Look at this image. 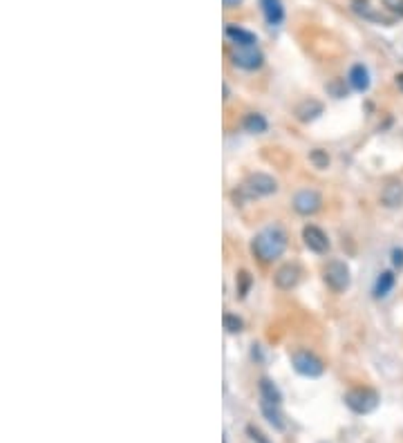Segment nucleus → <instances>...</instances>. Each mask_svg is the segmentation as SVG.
<instances>
[{
    "mask_svg": "<svg viewBox=\"0 0 403 443\" xmlns=\"http://www.w3.org/2000/svg\"><path fill=\"white\" fill-rule=\"evenodd\" d=\"M231 61L233 66L247 72H256L264 66V54L258 45H247V47H233L231 50Z\"/></svg>",
    "mask_w": 403,
    "mask_h": 443,
    "instance_id": "obj_6",
    "label": "nucleus"
},
{
    "mask_svg": "<svg viewBox=\"0 0 403 443\" xmlns=\"http://www.w3.org/2000/svg\"><path fill=\"white\" fill-rule=\"evenodd\" d=\"M287 244H289L287 231H284L282 226L273 224V226H267V229H262L260 233L253 235L251 251H253V255H256L260 262L269 264V262H275L278 257L284 255V251H287Z\"/></svg>",
    "mask_w": 403,
    "mask_h": 443,
    "instance_id": "obj_1",
    "label": "nucleus"
},
{
    "mask_svg": "<svg viewBox=\"0 0 403 443\" xmlns=\"http://www.w3.org/2000/svg\"><path fill=\"white\" fill-rule=\"evenodd\" d=\"M222 3H225V7H227V9H236L238 5L245 3V0H222Z\"/></svg>",
    "mask_w": 403,
    "mask_h": 443,
    "instance_id": "obj_24",
    "label": "nucleus"
},
{
    "mask_svg": "<svg viewBox=\"0 0 403 443\" xmlns=\"http://www.w3.org/2000/svg\"><path fill=\"white\" fill-rule=\"evenodd\" d=\"M260 412H262V416H264V419H267V423H269L273 430L282 432L284 428H287V423H284V414H282L280 405H275V403H267V401H260Z\"/></svg>",
    "mask_w": 403,
    "mask_h": 443,
    "instance_id": "obj_15",
    "label": "nucleus"
},
{
    "mask_svg": "<svg viewBox=\"0 0 403 443\" xmlns=\"http://www.w3.org/2000/svg\"><path fill=\"white\" fill-rule=\"evenodd\" d=\"M347 83L352 85L354 92H367L370 83H372V79H370V70L363 66V63H356V66H352V70H349V74H347Z\"/></svg>",
    "mask_w": 403,
    "mask_h": 443,
    "instance_id": "obj_12",
    "label": "nucleus"
},
{
    "mask_svg": "<svg viewBox=\"0 0 403 443\" xmlns=\"http://www.w3.org/2000/svg\"><path fill=\"white\" fill-rule=\"evenodd\" d=\"M303 242L305 246L310 248L312 253H318V255H323L330 251V237H327V233L323 229H318V226L314 224H307L305 229H303Z\"/></svg>",
    "mask_w": 403,
    "mask_h": 443,
    "instance_id": "obj_8",
    "label": "nucleus"
},
{
    "mask_svg": "<svg viewBox=\"0 0 403 443\" xmlns=\"http://www.w3.org/2000/svg\"><path fill=\"white\" fill-rule=\"evenodd\" d=\"M291 207L298 215L310 218V215H316L318 211L323 209V197H321V193L314 190V188H303V190H298L294 195Z\"/></svg>",
    "mask_w": 403,
    "mask_h": 443,
    "instance_id": "obj_7",
    "label": "nucleus"
},
{
    "mask_svg": "<svg viewBox=\"0 0 403 443\" xmlns=\"http://www.w3.org/2000/svg\"><path fill=\"white\" fill-rule=\"evenodd\" d=\"M291 365H294V370L298 372L301 376H305V378H318V376H323V372H325L323 361L318 359L316 354L307 352V350L294 352L291 354Z\"/></svg>",
    "mask_w": 403,
    "mask_h": 443,
    "instance_id": "obj_5",
    "label": "nucleus"
},
{
    "mask_svg": "<svg viewBox=\"0 0 403 443\" xmlns=\"http://www.w3.org/2000/svg\"><path fill=\"white\" fill-rule=\"evenodd\" d=\"M381 204H383L386 209L403 207V183L399 179H392L383 186V190H381Z\"/></svg>",
    "mask_w": 403,
    "mask_h": 443,
    "instance_id": "obj_10",
    "label": "nucleus"
},
{
    "mask_svg": "<svg viewBox=\"0 0 403 443\" xmlns=\"http://www.w3.org/2000/svg\"><path fill=\"white\" fill-rule=\"evenodd\" d=\"M343 401L354 414H370L379 407L381 396L377 390H370V387H354V390L345 394Z\"/></svg>",
    "mask_w": 403,
    "mask_h": 443,
    "instance_id": "obj_3",
    "label": "nucleus"
},
{
    "mask_svg": "<svg viewBox=\"0 0 403 443\" xmlns=\"http://www.w3.org/2000/svg\"><path fill=\"white\" fill-rule=\"evenodd\" d=\"M397 88L403 92V74H397Z\"/></svg>",
    "mask_w": 403,
    "mask_h": 443,
    "instance_id": "obj_25",
    "label": "nucleus"
},
{
    "mask_svg": "<svg viewBox=\"0 0 403 443\" xmlns=\"http://www.w3.org/2000/svg\"><path fill=\"white\" fill-rule=\"evenodd\" d=\"M273 193H278V181H275L271 175H267V172H253V175H249L238 186V190L233 193V200L238 204H245L251 200L269 197Z\"/></svg>",
    "mask_w": 403,
    "mask_h": 443,
    "instance_id": "obj_2",
    "label": "nucleus"
},
{
    "mask_svg": "<svg viewBox=\"0 0 403 443\" xmlns=\"http://www.w3.org/2000/svg\"><path fill=\"white\" fill-rule=\"evenodd\" d=\"M323 280H325V285L334 291V294H343V291H347L349 285H352L349 266L345 262H341V260L327 262V266L323 269Z\"/></svg>",
    "mask_w": 403,
    "mask_h": 443,
    "instance_id": "obj_4",
    "label": "nucleus"
},
{
    "mask_svg": "<svg viewBox=\"0 0 403 443\" xmlns=\"http://www.w3.org/2000/svg\"><path fill=\"white\" fill-rule=\"evenodd\" d=\"M260 7H262L264 20H267L271 27L282 25V20H284V5H282V0H260Z\"/></svg>",
    "mask_w": 403,
    "mask_h": 443,
    "instance_id": "obj_13",
    "label": "nucleus"
},
{
    "mask_svg": "<svg viewBox=\"0 0 403 443\" xmlns=\"http://www.w3.org/2000/svg\"><path fill=\"white\" fill-rule=\"evenodd\" d=\"M258 390H260V401L282 405V392L278 390V385H275L271 378H260Z\"/></svg>",
    "mask_w": 403,
    "mask_h": 443,
    "instance_id": "obj_16",
    "label": "nucleus"
},
{
    "mask_svg": "<svg viewBox=\"0 0 403 443\" xmlns=\"http://www.w3.org/2000/svg\"><path fill=\"white\" fill-rule=\"evenodd\" d=\"M225 34H227V38L233 43V47L258 45L256 34H253V31H249V29H242V27H238V25H227Z\"/></svg>",
    "mask_w": 403,
    "mask_h": 443,
    "instance_id": "obj_14",
    "label": "nucleus"
},
{
    "mask_svg": "<svg viewBox=\"0 0 403 443\" xmlns=\"http://www.w3.org/2000/svg\"><path fill=\"white\" fill-rule=\"evenodd\" d=\"M242 128L251 135H262V133H267L269 123L260 112H249L245 119H242Z\"/></svg>",
    "mask_w": 403,
    "mask_h": 443,
    "instance_id": "obj_17",
    "label": "nucleus"
},
{
    "mask_svg": "<svg viewBox=\"0 0 403 443\" xmlns=\"http://www.w3.org/2000/svg\"><path fill=\"white\" fill-rule=\"evenodd\" d=\"M392 289H395V273H392V271H383V273H379L377 283H374V291H372L374 298H377V300L388 298Z\"/></svg>",
    "mask_w": 403,
    "mask_h": 443,
    "instance_id": "obj_18",
    "label": "nucleus"
},
{
    "mask_svg": "<svg viewBox=\"0 0 403 443\" xmlns=\"http://www.w3.org/2000/svg\"><path fill=\"white\" fill-rule=\"evenodd\" d=\"M323 110H325V107H323L321 101H316V99H305V101H301L298 105H296L294 114H296V119H298V121L310 123V121H316V119L323 114Z\"/></svg>",
    "mask_w": 403,
    "mask_h": 443,
    "instance_id": "obj_11",
    "label": "nucleus"
},
{
    "mask_svg": "<svg viewBox=\"0 0 403 443\" xmlns=\"http://www.w3.org/2000/svg\"><path fill=\"white\" fill-rule=\"evenodd\" d=\"M392 264L397 269H403V248H395V251H392Z\"/></svg>",
    "mask_w": 403,
    "mask_h": 443,
    "instance_id": "obj_23",
    "label": "nucleus"
},
{
    "mask_svg": "<svg viewBox=\"0 0 403 443\" xmlns=\"http://www.w3.org/2000/svg\"><path fill=\"white\" fill-rule=\"evenodd\" d=\"M310 161L314 164V168L323 170V168H327V166H330V155H327L325 150L316 148V150H312V153H310Z\"/></svg>",
    "mask_w": 403,
    "mask_h": 443,
    "instance_id": "obj_20",
    "label": "nucleus"
},
{
    "mask_svg": "<svg viewBox=\"0 0 403 443\" xmlns=\"http://www.w3.org/2000/svg\"><path fill=\"white\" fill-rule=\"evenodd\" d=\"M301 276H303V271L298 264H282L278 271L273 273V285L280 291H291L301 283Z\"/></svg>",
    "mask_w": 403,
    "mask_h": 443,
    "instance_id": "obj_9",
    "label": "nucleus"
},
{
    "mask_svg": "<svg viewBox=\"0 0 403 443\" xmlns=\"http://www.w3.org/2000/svg\"><path fill=\"white\" fill-rule=\"evenodd\" d=\"M247 432H249V437H251V441H253V443H269L267 439H264V435H262V432H260L258 428L249 426V428H247Z\"/></svg>",
    "mask_w": 403,
    "mask_h": 443,
    "instance_id": "obj_22",
    "label": "nucleus"
},
{
    "mask_svg": "<svg viewBox=\"0 0 403 443\" xmlns=\"http://www.w3.org/2000/svg\"><path fill=\"white\" fill-rule=\"evenodd\" d=\"M381 3H383V7L388 9V12L403 18V0H381Z\"/></svg>",
    "mask_w": 403,
    "mask_h": 443,
    "instance_id": "obj_21",
    "label": "nucleus"
},
{
    "mask_svg": "<svg viewBox=\"0 0 403 443\" xmlns=\"http://www.w3.org/2000/svg\"><path fill=\"white\" fill-rule=\"evenodd\" d=\"M225 329L227 333H240L245 329V322H242V318L236 316V313H225Z\"/></svg>",
    "mask_w": 403,
    "mask_h": 443,
    "instance_id": "obj_19",
    "label": "nucleus"
}]
</instances>
